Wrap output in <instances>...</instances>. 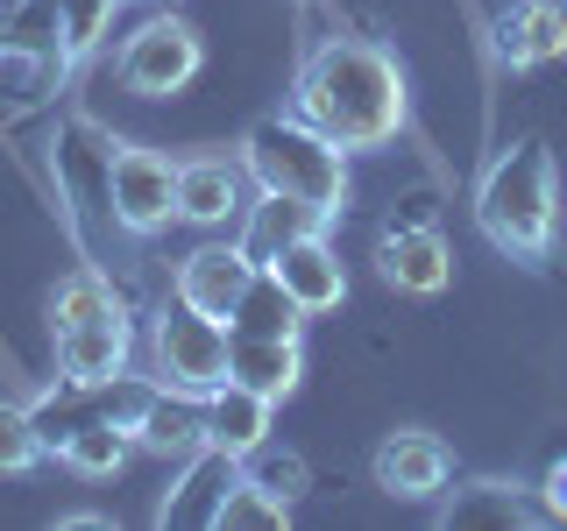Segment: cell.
I'll list each match as a JSON object with an SVG mask.
<instances>
[{
	"instance_id": "obj_1",
	"label": "cell",
	"mask_w": 567,
	"mask_h": 531,
	"mask_svg": "<svg viewBox=\"0 0 567 531\" xmlns=\"http://www.w3.org/2000/svg\"><path fill=\"white\" fill-rule=\"evenodd\" d=\"M291 114L319 128L327 142H341L348 156L362 149H390L412 121V85H404V64L390 58L383 43H362V35H327L306 64H298L291 85Z\"/></svg>"
},
{
	"instance_id": "obj_2",
	"label": "cell",
	"mask_w": 567,
	"mask_h": 531,
	"mask_svg": "<svg viewBox=\"0 0 567 531\" xmlns=\"http://www.w3.org/2000/svg\"><path fill=\"white\" fill-rule=\"evenodd\" d=\"M475 227L496 256L539 270L560 241V170H554V149L539 135H518L483 164L475 177Z\"/></svg>"
},
{
	"instance_id": "obj_3",
	"label": "cell",
	"mask_w": 567,
	"mask_h": 531,
	"mask_svg": "<svg viewBox=\"0 0 567 531\" xmlns=\"http://www.w3.org/2000/svg\"><path fill=\"white\" fill-rule=\"evenodd\" d=\"M241 170L256 191H291V199L319 206L327 220H341L348 212V149L341 142H327L319 128H306L298 114H262L248 121L241 135Z\"/></svg>"
},
{
	"instance_id": "obj_4",
	"label": "cell",
	"mask_w": 567,
	"mask_h": 531,
	"mask_svg": "<svg viewBox=\"0 0 567 531\" xmlns=\"http://www.w3.org/2000/svg\"><path fill=\"white\" fill-rule=\"evenodd\" d=\"M227 347H235V333H227V319H206L192 305H171L150 319V368L164 389H185V397H206V389L227 383Z\"/></svg>"
},
{
	"instance_id": "obj_5",
	"label": "cell",
	"mask_w": 567,
	"mask_h": 531,
	"mask_svg": "<svg viewBox=\"0 0 567 531\" xmlns=\"http://www.w3.org/2000/svg\"><path fill=\"white\" fill-rule=\"evenodd\" d=\"M106 212L135 241L164 235L177 220V156L142 149V142H114V156H106Z\"/></svg>"
},
{
	"instance_id": "obj_6",
	"label": "cell",
	"mask_w": 567,
	"mask_h": 531,
	"mask_svg": "<svg viewBox=\"0 0 567 531\" xmlns=\"http://www.w3.org/2000/svg\"><path fill=\"white\" fill-rule=\"evenodd\" d=\"M114 71H121V85H128L135 100H171L206 71V43H199V29H192L185 14H150L142 29H128Z\"/></svg>"
},
{
	"instance_id": "obj_7",
	"label": "cell",
	"mask_w": 567,
	"mask_h": 531,
	"mask_svg": "<svg viewBox=\"0 0 567 531\" xmlns=\"http://www.w3.org/2000/svg\"><path fill=\"white\" fill-rule=\"evenodd\" d=\"M440 524L447 531H532V524H546V510L518 475H468V482L440 489Z\"/></svg>"
},
{
	"instance_id": "obj_8",
	"label": "cell",
	"mask_w": 567,
	"mask_h": 531,
	"mask_svg": "<svg viewBox=\"0 0 567 531\" xmlns=\"http://www.w3.org/2000/svg\"><path fill=\"white\" fill-rule=\"evenodd\" d=\"M377 277L404 298H440L454 283V248L433 220H398L377 241Z\"/></svg>"
},
{
	"instance_id": "obj_9",
	"label": "cell",
	"mask_w": 567,
	"mask_h": 531,
	"mask_svg": "<svg viewBox=\"0 0 567 531\" xmlns=\"http://www.w3.org/2000/svg\"><path fill=\"white\" fill-rule=\"evenodd\" d=\"M58 341V376L79 389H100L128 368L135 354V319L128 312H100V319H71V326H50Z\"/></svg>"
},
{
	"instance_id": "obj_10",
	"label": "cell",
	"mask_w": 567,
	"mask_h": 531,
	"mask_svg": "<svg viewBox=\"0 0 567 531\" xmlns=\"http://www.w3.org/2000/svg\"><path fill=\"white\" fill-rule=\"evenodd\" d=\"M248 212V170L241 156H177V220L185 227H235Z\"/></svg>"
},
{
	"instance_id": "obj_11",
	"label": "cell",
	"mask_w": 567,
	"mask_h": 531,
	"mask_svg": "<svg viewBox=\"0 0 567 531\" xmlns=\"http://www.w3.org/2000/svg\"><path fill=\"white\" fill-rule=\"evenodd\" d=\"M241 482V460L227 447H199L177 460V482L164 489V503H156V524L164 531H213L220 518V496Z\"/></svg>"
},
{
	"instance_id": "obj_12",
	"label": "cell",
	"mask_w": 567,
	"mask_h": 531,
	"mask_svg": "<svg viewBox=\"0 0 567 531\" xmlns=\"http://www.w3.org/2000/svg\"><path fill=\"white\" fill-rule=\"evenodd\" d=\"M369 475H377L383 496H398V503H425V496H440L454 482V454L440 433H419V425H404V433H390L377 460H369Z\"/></svg>"
},
{
	"instance_id": "obj_13",
	"label": "cell",
	"mask_w": 567,
	"mask_h": 531,
	"mask_svg": "<svg viewBox=\"0 0 567 531\" xmlns=\"http://www.w3.org/2000/svg\"><path fill=\"white\" fill-rule=\"evenodd\" d=\"M248 277H256V256H248L241 241H199L185 262H177L171 277V298L206 319H227L235 312V298L248 291Z\"/></svg>"
},
{
	"instance_id": "obj_14",
	"label": "cell",
	"mask_w": 567,
	"mask_h": 531,
	"mask_svg": "<svg viewBox=\"0 0 567 531\" xmlns=\"http://www.w3.org/2000/svg\"><path fill=\"white\" fill-rule=\"evenodd\" d=\"M262 270H277V283L306 305V319L319 312H341V298H348V270H341V248H333L327 235H306V241H291V248H277Z\"/></svg>"
},
{
	"instance_id": "obj_15",
	"label": "cell",
	"mask_w": 567,
	"mask_h": 531,
	"mask_svg": "<svg viewBox=\"0 0 567 531\" xmlns=\"http://www.w3.org/2000/svg\"><path fill=\"white\" fill-rule=\"evenodd\" d=\"M567 50V0H511L504 14H496V58L511 71L525 64H546Z\"/></svg>"
},
{
	"instance_id": "obj_16",
	"label": "cell",
	"mask_w": 567,
	"mask_h": 531,
	"mask_svg": "<svg viewBox=\"0 0 567 531\" xmlns=\"http://www.w3.org/2000/svg\"><path fill=\"white\" fill-rule=\"evenodd\" d=\"M199 412H206V447H227V454L241 460V454H256L262 439H270V412H277V404L227 376L220 389H206V397H199Z\"/></svg>"
},
{
	"instance_id": "obj_17",
	"label": "cell",
	"mask_w": 567,
	"mask_h": 531,
	"mask_svg": "<svg viewBox=\"0 0 567 531\" xmlns=\"http://www.w3.org/2000/svg\"><path fill=\"white\" fill-rule=\"evenodd\" d=\"M327 212L319 206H306V199H291V191H256L248 199V212H241V248L256 262H270L277 248H291V241H306V235H327Z\"/></svg>"
},
{
	"instance_id": "obj_18",
	"label": "cell",
	"mask_w": 567,
	"mask_h": 531,
	"mask_svg": "<svg viewBox=\"0 0 567 531\" xmlns=\"http://www.w3.org/2000/svg\"><path fill=\"white\" fill-rule=\"evenodd\" d=\"M227 333H248V341H298V333H306V305L277 283V270L256 262L248 291L235 298V312H227Z\"/></svg>"
},
{
	"instance_id": "obj_19",
	"label": "cell",
	"mask_w": 567,
	"mask_h": 531,
	"mask_svg": "<svg viewBox=\"0 0 567 531\" xmlns=\"http://www.w3.org/2000/svg\"><path fill=\"white\" fill-rule=\"evenodd\" d=\"M227 376L248 383L256 397L284 404L298 389V376H306V347H298V341H248V333H235V347H227Z\"/></svg>"
},
{
	"instance_id": "obj_20",
	"label": "cell",
	"mask_w": 567,
	"mask_h": 531,
	"mask_svg": "<svg viewBox=\"0 0 567 531\" xmlns=\"http://www.w3.org/2000/svg\"><path fill=\"white\" fill-rule=\"evenodd\" d=\"M135 447H142V454H171V460L199 454V447H206V412H199V397H185V389H156L150 412H142V425H135Z\"/></svg>"
},
{
	"instance_id": "obj_21",
	"label": "cell",
	"mask_w": 567,
	"mask_h": 531,
	"mask_svg": "<svg viewBox=\"0 0 567 531\" xmlns=\"http://www.w3.org/2000/svg\"><path fill=\"white\" fill-rule=\"evenodd\" d=\"M128 454H135V439L121 433L114 418H100V412H93V418H79V425H71V433L58 439V460H64V468H79V475H114Z\"/></svg>"
},
{
	"instance_id": "obj_22",
	"label": "cell",
	"mask_w": 567,
	"mask_h": 531,
	"mask_svg": "<svg viewBox=\"0 0 567 531\" xmlns=\"http://www.w3.org/2000/svg\"><path fill=\"white\" fill-rule=\"evenodd\" d=\"M100 312H128V298L114 291V277L100 270H71L50 298V326H71V319H100Z\"/></svg>"
},
{
	"instance_id": "obj_23",
	"label": "cell",
	"mask_w": 567,
	"mask_h": 531,
	"mask_svg": "<svg viewBox=\"0 0 567 531\" xmlns=\"http://www.w3.org/2000/svg\"><path fill=\"white\" fill-rule=\"evenodd\" d=\"M284 524H291V503L270 496V489H256L248 475L220 496V518H213V531H284Z\"/></svg>"
},
{
	"instance_id": "obj_24",
	"label": "cell",
	"mask_w": 567,
	"mask_h": 531,
	"mask_svg": "<svg viewBox=\"0 0 567 531\" xmlns=\"http://www.w3.org/2000/svg\"><path fill=\"white\" fill-rule=\"evenodd\" d=\"M241 475H248L256 489L284 496V503H298V496L312 489V460H306V454H291V447H270V439H262L256 454H241Z\"/></svg>"
},
{
	"instance_id": "obj_25",
	"label": "cell",
	"mask_w": 567,
	"mask_h": 531,
	"mask_svg": "<svg viewBox=\"0 0 567 531\" xmlns=\"http://www.w3.org/2000/svg\"><path fill=\"white\" fill-rule=\"evenodd\" d=\"M35 8H50V14H58V29H64L71 58H93V50H100V35H106V22H114V8H121V0H35Z\"/></svg>"
},
{
	"instance_id": "obj_26",
	"label": "cell",
	"mask_w": 567,
	"mask_h": 531,
	"mask_svg": "<svg viewBox=\"0 0 567 531\" xmlns=\"http://www.w3.org/2000/svg\"><path fill=\"white\" fill-rule=\"evenodd\" d=\"M43 425H35L29 404H0V475H29L43 460Z\"/></svg>"
},
{
	"instance_id": "obj_27",
	"label": "cell",
	"mask_w": 567,
	"mask_h": 531,
	"mask_svg": "<svg viewBox=\"0 0 567 531\" xmlns=\"http://www.w3.org/2000/svg\"><path fill=\"white\" fill-rule=\"evenodd\" d=\"M539 510H546V524H567V454L546 468V482H539Z\"/></svg>"
},
{
	"instance_id": "obj_28",
	"label": "cell",
	"mask_w": 567,
	"mask_h": 531,
	"mask_svg": "<svg viewBox=\"0 0 567 531\" xmlns=\"http://www.w3.org/2000/svg\"><path fill=\"white\" fill-rule=\"evenodd\" d=\"M64 531H106V524H114V518H100V510H71V518H58Z\"/></svg>"
},
{
	"instance_id": "obj_29",
	"label": "cell",
	"mask_w": 567,
	"mask_h": 531,
	"mask_svg": "<svg viewBox=\"0 0 567 531\" xmlns=\"http://www.w3.org/2000/svg\"><path fill=\"white\" fill-rule=\"evenodd\" d=\"M14 8H22V0H0V29H8V22H14Z\"/></svg>"
}]
</instances>
